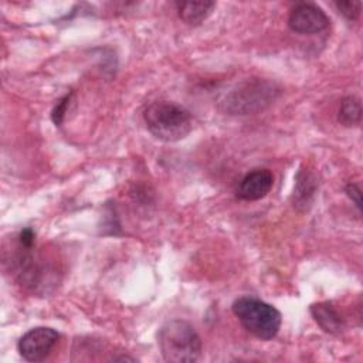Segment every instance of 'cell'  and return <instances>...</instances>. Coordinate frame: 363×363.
Masks as SVG:
<instances>
[{
  "instance_id": "6da1fadb",
  "label": "cell",
  "mask_w": 363,
  "mask_h": 363,
  "mask_svg": "<svg viewBox=\"0 0 363 363\" xmlns=\"http://www.w3.org/2000/svg\"><path fill=\"white\" fill-rule=\"evenodd\" d=\"M160 353L170 363H190L201 354V339L191 323L183 319H172L163 323L157 332Z\"/></svg>"
},
{
  "instance_id": "7a4b0ae2",
  "label": "cell",
  "mask_w": 363,
  "mask_h": 363,
  "mask_svg": "<svg viewBox=\"0 0 363 363\" xmlns=\"http://www.w3.org/2000/svg\"><path fill=\"white\" fill-rule=\"evenodd\" d=\"M279 95L275 82L264 78H248L235 85L220 102L223 112L228 115H250L264 111Z\"/></svg>"
},
{
  "instance_id": "3957f363",
  "label": "cell",
  "mask_w": 363,
  "mask_h": 363,
  "mask_svg": "<svg viewBox=\"0 0 363 363\" xmlns=\"http://www.w3.org/2000/svg\"><path fill=\"white\" fill-rule=\"evenodd\" d=\"M143 119L147 130L159 140L177 142L184 139L193 129V118L190 112L169 101H157L150 104Z\"/></svg>"
},
{
  "instance_id": "277c9868",
  "label": "cell",
  "mask_w": 363,
  "mask_h": 363,
  "mask_svg": "<svg viewBox=\"0 0 363 363\" xmlns=\"http://www.w3.org/2000/svg\"><path fill=\"white\" fill-rule=\"evenodd\" d=\"M233 313L241 325L261 340L274 339L281 328V312L255 296H240L231 305Z\"/></svg>"
},
{
  "instance_id": "5b68a950",
  "label": "cell",
  "mask_w": 363,
  "mask_h": 363,
  "mask_svg": "<svg viewBox=\"0 0 363 363\" xmlns=\"http://www.w3.org/2000/svg\"><path fill=\"white\" fill-rule=\"evenodd\" d=\"M60 339V333L47 326H37L26 332L17 345L18 353L27 362H41L44 360Z\"/></svg>"
},
{
  "instance_id": "8992f818",
  "label": "cell",
  "mask_w": 363,
  "mask_h": 363,
  "mask_svg": "<svg viewBox=\"0 0 363 363\" xmlns=\"http://www.w3.org/2000/svg\"><path fill=\"white\" fill-rule=\"evenodd\" d=\"M326 13L312 3H301L295 6L288 16V27L299 34H316L329 27Z\"/></svg>"
},
{
  "instance_id": "52a82bcc",
  "label": "cell",
  "mask_w": 363,
  "mask_h": 363,
  "mask_svg": "<svg viewBox=\"0 0 363 363\" xmlns=\"http://www.w3.org/2000/svg\"><path fill=\"white\" fill-rule=\"evenodd\" d=\"M274 176L268 169H255L248 172L237 187V197L247 201L264 199L272 189Z\"/></svg>"
},
{
  "instance_id": "ba28073f",
  "label": "cell",
  "mask_w": 363,
  "mask_h": 363,
  "mask_svg": "<svg viewBox=\"0 0 363 363\" xmlns=\"http://www.w3.org/2000/svg\"><path fill=\"white\" fill-rule=\"evenodd\" d=\"M311 315L320 329L329 335L339 336L345 330V319L330 302H318L311 305Z\"/></svg>"
},
{
  "instance_id": "9c48e42d",
  "label": "cell",
  "mask_w": 363,
  "mask_h": 363,
  "mask_svg": "<svg viewBox=\"0 0 363 363\" xmlns=\"http://www.w3.org/2000/svg\"><path fill=\"white\" fill-rule=\"evenodd\" d=\"M295 189H294V206L296 208L302 210H308V207L311 206L316 189H318V180L315 177V174L309 170H303L301 169L296 174L295 179Z\"/></svg>"
},
{
  "instance_id": "30bf717a",
  "label": "cell",
  "mask_w": 363,
  "mask_h": 363,
  "mask_svg": "<svg viewBox=\"0 0 363 363\" xmlns=\"http://www.w3.org/2000/svg\"><path fill=\"white\" fill-rule=\"evenodd\" d=\"M179 17L189 26L201 24L214 10V1H176Z\"/></svg>"
},
{
  "instance_id": "8fae6325",
  "label": "cell",
  "mask_w": 363,
  "mask_h": 363,
  "mask_svg": "<svg viewBox=\"0 0 363 363\" xmlns=\"http://www.w3.org/2000/svg\"><path fill=\"white\" fill-rule=\"evenodd\" d=\"M337 119L343 126H357L362 121V102L357 96H346L342 99Z\"/></svg>"
},
{
  "instance_id": "7c38bea8",
  "label": "cell",
  "mask_w": 363,
  "mask_h": 363,
  "mask_svg": "<svg viewBox=\"0 0 363 363\" xmlns=\"http://www.w3.org/2000/svg\"><path fill=\"white\" fill-rule=\"evenodd\" d=\"M337 11L346 17L347 20L353 21V20H357L359 16H360V11H362V3L360 1H356V0H345V1H336L335 3Z\"/></svg>"
},
{
  "instance_id": "4fadbf2b",
  "label": "cell",
  "mask_w": 363,
  "mask_h": 363,
  "mask_svg": "<svg viewBox=\"0 0 363 363\" xmlns=\"http://www.w3.org/2000/svg\"><path fill=\"white\" fill-rule=\"evenodd\" d=\"M71 96H72V92L64 95L62 98H60L55 104V106L52 108L51 111V119L55 125H61L62 121H64V116H65V112H67V108L69 105V101H71Z\"/></svg>"
},
{
  "instance_id": "5bb4252c",
  "label": "cell",
  "mask_w": 363,
  "mask_h": 363,
  "mask_svg": "<svg viewBox=\"0 0 363 363\" xmlns=\"http://www.w3.org/2000/svg\"><path fill=\"white\" fill-rule=\"evenodd\" d=\"M345 191H346L347 197L354 203L357 210L360 211L362 210V191H360V187L356 183H349L345 187Z\"/></svg>"
},
{
  "instance_id": "9a60e30c",
  "label": "cell",
  "mask_w": 363,
  "mask_h": 363,
  "mask_svg": "<svg viewBox=\"0 0 363 363\" xmlns=\"http://www.w3.org/2000/svg\"><path fill=\"white\" fill-rule=\"evenodd\" d=\"M18 241L23 248H31L35 241V234H34L33 228H30V227L23 228L18 234Z\"/></svg>"
}]
</instances>
